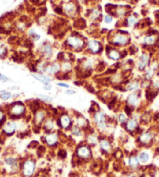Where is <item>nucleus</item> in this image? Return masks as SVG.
<instances>
[{"mask_svg": "<svg viewBox=\"0 0 159 177\" xmlns=\"http://www.w3.org/2000/svg\"><path fill=\"white\" fill-rule=\"evenodd\" d=\"M87 40L88 39L79 31H71L65 37L62 43V47L65 51H70L72 53H84L86 50Z\"/></svg>", "mask_w": 159, "mask_h": 177, "instance_id": "obj_1", "label": "nucleus"}, {"mask_svg": "<svg viewBox=\"0 0 159 177\" xmlns=\"http://www.w3.org/2000/svg\"><path fill=\"white\" fill-rule=\"evenodd\" d=\"M105 38L107 44L120 49L127 48L131 44V37L129 33L123 29H115L107 33Z\"/></svg>", "mask_w": 159, "mask_h": 177, "instance_id": "obj_2", "label": "nucleus"}, {"mask_svg": "<svg viewBox=\"0 0 159 177\" xmlns=\"http://www.w3.org/2000/svg\"><path fill=\"white\" fill-rule=\"evenodd\" d=\"M93 156L92 146L85 142H81L77 145L74 152V160L75 165L80 166L86 162L92 160Z\"/></svg>", "mask_w": 159, "mask_h": 177, "instance_id": "obj_3", "label": "nucleus"}, {"mask_svg": "<svg viewBox=\"0 0 159 177\" xmlns=\"http://www.w3.org/2000/svg\"><path fill=\"white\" fill-rule=\"evenodd\" d=\"M32 115H32V124H33L32 131L34 133H40L42 132V125L46 120V119L51 115L50 110L49 109V107L44 105Z\"/></svg>", "mask_w": 159, "mask_h": 177, "instance_id": "obj_4", "label": "nucleus"}, {"mask_svg": "<svg viewBox=\"0 0 159 177\" xmlns=\"http://www.w3.org/2000/svg\"><path fill=\"white\" fill-rule=\"evenodd\" d=\"M63 16L68 19L75 20L81 16L82 5H79L76 0H66L62 2Z\"/></svg>", "mask_w": 159, "mask_h": 177, "instance_id": "obj_5", "label": "nucleus"}, {"mask_svg": "<svg viewBox=\"0 0 159 177\" xmlns=\"http://www.w3.org/2000/svg\"><path fill=\"white\" fill-rule=\"evenodd\" d=\"M157 135V129L144 130L136 137V144L139 148H151L155 142Z\"/></svg>", "mask_w": 159, "mask_h": 177, "instance_id": "obj_6", "label": "nucleus"}, {"mask_svg": "<svg viewBox=\"0 0 159 177\" xmlns=\"http://www.w3.org/2000/svg\"><path fill=\"white\" fill-rule=\"evenodd\" d=\"M27 105L22 101H16L9 105L7 112L11 119H25L27 116Z\"/></svg>", "mask_w": 159, "mask_h": 177, "instance_id": "obj_7", "label": "nucleus"}, {"mask_svg": "<svg viewBox=\"0 0 159 177\" xmlns=\"http://www.w3.org/2000/svg\"><path fill=\"white\" fill-rule=\"evenodd\" d=\"M94 126L97 129L100 134H104L109 128V116H107L102 111L99 110L96 112L91 114Z\"/></svg>", "mask_w": 159, "mask_h": 177, "instance_id": "obj_8", "label": "nucleus"}, {"mask_svg": "<svg viewBox=\"0 0 159 177\" xmlns=\"http://www.w3.org/2000/svg\"><path fill=\"white\" fill-rule=\"evenodd\" d=\"M105 50V46L103 43L98 38L92 37L88 39L86 41V50L84 53H86L88 56H97L100 55L102 52Z\"/></svg>", "mask_w": 159, "mask_h": 177, "instance_id": "obj_9", "label": "nucleus"}, {"mask_svg": "<svg viewBox=\"0 0 159 177\" xmlns=\"http://www.w3.org/2000/svg\"><path fill=\"white\" fill-rule=\"evenodd\" d=\"M104 51L105 53V56L109 60L115 62H120L121 60H124L127 56L129 55L127 48L120 49L113 47L109 44H105Z\"/></svg>", "mask_w": 159, "mask_h": 177, "instance_id": "obj_10", "label": "nucleus"}, {"mask_svg": "<svg viewBox=\"0 0 159 177\" xmlns=\"http://www.w3.org/2000/svg\"><path fill=\"white\" fill-rule=\"evenodd\" d=\"M56 120H57L58 129L63 132L70 131L71 128L74 125L73 116L65 110H64L63 112L59 111V114L56 118Z\"/></svg>", "mask_w": 159, "mask_h": 177, "instance_id": "obj_11", "label": "nucleus"}, {"mask_svg": "<svg viewBox=\"0 0 159 177\" xmlns=\"http://www.w3.org/2000/svg\"><path fill=\"white\" fill-rule=\"evenodd\" d=\"M85 16L92 24H99L103 19L102 8L99 4L87 7Z\"/></svg>", "mask_w": 159, "mask_h": 177, "instance_id": "obj_12", "label": "nucleus"}, {"mask_svg": "<svg viewBox=\"0 0 159 177\" xmlns=\"http://www.w3.org/2000/svg\"><path fill=\"white\" fill-rule=\"evenodd\" d=\"M125 104L138 112L142 108V90L139 89L136 91L131 92L127 95Z\"/></svg>", "mask_w": 159, "mask_h": 177, "instance_id": "obj_13", "label": "nucleus"}, {"mask_svg": "<svg viewBox=\"0 0 159 177\" xmlns=\"http://www.w3.org/2000/svg\"><path fill=\"white\" fill-rule=\"evenodd\" d=\"M151 52L147 50H143L135 62V66L137 70L140 72H144L149 67L151 63Z\"/></svg>", "mask_w": 159, "mask_h": 177, "instance_id": "obj_14", "label": "nucleus"}, {"mask_svg": "<svg viewBox=\"0 0 159 177\" xmlns=\"http://www.w3.org/2000/svg\"><path fill=\"white\" fill-rule=\"evenodd\" d=\"M24 177H32L34 175L37 169V162L34 158L28 157L23 161L20 167Z\"/></svg>", "mask_w": 159, "mask_h": 177, "instance_id": "obj_15", "label": "nucleus"}, {"mask_svg": "<svg viewBox=\"0 0 159 177\" xmlns=\"http://www.w3.org/2000/svg\"><path fill=\"white\" fill-rule=\"evenodd\" d=\"M139 115H138V112H136L135 111V112L133 114L131 117H129L127 122L123 126L125 132H127L129 135L134 136V137L136 131L138 129L140 126H141V124H140Z\"/></svg>", "mask_w": 159, "mask_h": 177, "instance_id": "obj_16", "label": "nucleus"}, {"mask_svg": "<svg viewBox=\"0 0 159 177\" xmlns=\"http://www.w3.org/2000/svg\"><path fill=\"white\" fill-rule=\"evenodd\" d=\"M37 55L39 58L50 61L54 55V47L49 41L44 42L37 50Z\"/></svg>", "mask_w": 159, "mask_h": 177, "instance_id": "obj_17", "label": "nucleus"}, {"mask_svg": "<svg viewBox=\"0 0 159 177\" xmlns=\"http://www.w3.org/2000/svg\"><path fill=\"white\" fill-rule=\"evenodd\" d=\"M43 143L50 149H55L58 147L60 144V137H59L58 130L54 132L44 133V135L41 138Z\"/></svg>", "mask_w": 159, "mask_h": 177, "instance_id": "obj_18", "label": "nucleus"}, {"mask_svg": "<svg viewBox=\"0 0 159 177\" xmlns=\"http://www.w3.org/2000/svg\"><path fill=\"white\" fill-rule=\"evenodd\" d=\"M140 22L139 16L135 12H132L127 16L124 19L119 20V23H116L117 29L121 28H134L135 29Z\"/></svg>", "mask_w": 159, "mask_h": 177, "instance_id": "obj_19", "label": "nucleus"}, {"mask_svg": "<svg viewBox=\"0 0 159 177\" xmlns=\"http://www.w3.org/2000/svg\"><path fill=\"white\" fill-rule=\"evenodd\" d=\"M99 150L102 155H112L113 153V141L110 138L106 137L105 135H99Z\"/></svg>", "mask_w": 159, "mask_h": 177, "instance_id": "obj_20", "label": "nucleus"}, {"mask_svg": "<svg viewBox=\"0 0 159 177\" xmlns=\"http://www.w3.org/2000/svg\"><path fill=\"white\" fill-rule=\"evenodd\" d=\"M157 43V36L155 34V31L150 30L147 31L141 40V47L143 50H149L150 48L154 47Z\"/></svg>", "mask_w": 159, "mask_h": 177, "instance_id": "obj_21", "label": "nucleus"}, {"mask_svg": "<svg viewBox=\"0 0 159 177\" xmlns=\"http://www.w3.org/2000/svg\"><path fill=\"white\" fill-rule=\"evenodd\" d=\"M61 72V63L57 61V60H54V61H49L47 63V66H46L45 69L44 70V74H47V75L52 77L54 76L56 77Z\"/></svg>", "mask_w": 159, "mask_h": 177, "instance_id": "obj_22", "label": "nucleus"}, {"mask_svg": "<svg viewBox=\"0 0 159 177\" xmlns=\"http://www.w3.org/2000/svg\"><path fill=\"white\" fill-rule=\"evenodd\" d=\"M42 132H44V133H48V132H54V131L59 130L58 127H57V120L56 118L53 115H49L48 117L44 121L43 125H42Z\"/></svg>", "mask_w": 159, "mask_h": 177, "instance_id": "obj_23", "label": "nucleus"}, {"mask_svg": "<svg viewBox=\"0 0 159 177\" xmlns=\"http://www.w3.org/2000/svg\"><path fill=\"white\" fill-rule=\"evenodd\" d=\"M73 119H74V124L77 125L80 128L83 129V131L86 130L91 127V125L89 124V121L85 116H83L82 114L79 113V112H73Z\"/></svg>", "mask_w": 159, "mask_h": 177, "instance_id": "obj_24", "label": "nucleus"}, {"mask_svg": "<svg viewBox=\"0 0 159 177\" xmlns=\"http://www.w3.org/2000/svg\"><path fill=\"white\" fill-rule=\"evenodd\" d=\"M141 79L131 78L126 80L124 84V87L125 92L136 91L141 89Z\"/></svg>", "mask_w": 159, "mask_h": 177, "instance_id": "obj_25", "label": "nucleus"}, {"mask_svg": "<svg viewBox=\"0 0 159 177\" xmlns=\"http://www.w3.org/2000/svg\"><path fill=\"white\" fill-rule=\"evenodd\" d=\"M96 94H97L98 98L106 104L109 103V101L113 97L116 96L115 93L113 91H111L109 89H102V90H97Z\"/></svg>", "mask_w": 159, "mask_h": 177, "instance_id": "obj_26", "label": "nucleus"}, {"mask_svg": "<svg viewBox=\"0 0 159 177\" xmlns=\"http://www.w3.org/2000/svg\"><path fill=\"white\" fill-rule=\"evenodd\" d=\"M127 165H128V167L131 170L135 171L141 169V164L138 160L137 154L133 153V152L130 154L128 156V159H127Z\"/></svg>", "mask_w": 159, "mask_h": 177, "instance_id": "obj_27", "label": "nucleus"}, {"mask_svg": "<svg viewBox=\"0 0 159 177\" xmlns=\"http://www.w3.org/2000/svg\"><path fill=\"white\" fill-rule=\"evenodd\" d=\"M154 114L151 111H142L139 115L140 124L141 126H147L152 122Z\"/></svg>", "mask_w": 159, "mask_h": 177, "instance_id": "obj_28", "label": "nucleus"}, {"mask_svg": "<svg viewBox=\"0 0 159 177\" xmlns=\"http://www.w3.org/2000/svg\"><path fill=\"white\" fill-rule=\"evenodd\" d=\"M17 125L13 120L6 122L2 126V132L7 136L13 135L17 132Z\"/></svg>", "mask_w": 159, "mask_h": 177, "instance_id": "obj_29", "label": "nucleus"}, {"mask_svg": "<svg viewBox=\"0 0 159 177\" xmlns=\"http://www.w3.org/2000/svg\"><path fill=\"white\" fill-rule=\"evenodd\" d=\"M72 26H73V28L75 29V30H77V31L86 30L87 29V20L84 17L80 16L79 18L73 20Z\"/></svg>", "mask_w": 159, "mask_h": 177, "instance_id": "obj_30", "label": "nucleus"}, {"mask_svg": "<svg viewBox=\"0 0 159 177\" xmlns=\"http://www.w3.org/2000/svg\"><path fill=\"white\" fill-rule=\"evenodd\" d=\"M31 75L34 79L38 80L39 82H40L44 85V84H50L52 82L51 77H50V76L47 75L45 74H42V73H33Z\"/></svg>", "mask_w": 159, "mask_h": 177, "instance_id": "obj_31", "label": "nucleus"}, {"mask_svg": "<svg viewBox=\"0 0 159 177\" xmlns=\"http://www.w3.org/2000/svg\"><path fill=\"white\" fill-rule=\"evenodd\" d=\"M61 68L62 74H72L75 69L74 63L72 61H62L61 62Z\"/></svg>", "mask_w": 159, "mask_h": 177, "instance_id": "obj_32", "label": "nucleus"}, {"mask_svg": "<svg viewBox=\"0 0 159 177\" xmlns=\"http://www.w3.org/2000/svg\"><path fill=\"white\" fill-rule=\"evenodd\" d=\"M85 141L90 146L94 147L99 144V135L95 134V132L85 136Z\"/></svg>", "mask_w": 159, "mask_h": 177, "instance_id": "obj_33", "label": "nucleus"}, {"mask_svg": "<svg viewBox=\"0 0 159 177\" xmlns=\"http://www.w3.org/2000/svg\"><path fill=\"white\" fill-rule=\"evenodd\" d=\"M69 132H71L72 136L75 138H78V139H81V138H83L86 136L83 129L79 127V126H78L77 125H76V124H74L73 126H72Z\"/></svg>", "mask_w": 159, "mask_h": 177, "instance_id": "obj_34", "label": "nucleus"}, {"mask_svg": "<svg viewBox=\"0 0 159 177\" xmlns=\"http://www.w3.org/2000/svg\"><path fill=\"white\" fill-rule=\"evenodd\" d=\"M137 156L138 158V160L141 162V165H144V164H147L151 160V154L147 151L143 150L141 152H137Z\"/></svg>", "mask_w": 159, "mask_h": 177, "instance_id": "obj_35", "label": "nucleus"}, {"mask_svg": "<svg viewBox=\"0 0 159 177\" xmlns=\"http://www.w3.org/2000/svg\"><path fill=\"white\" fill-rule=\"evenodd\" d=\"M157 93H158V92L153 90L151 87H150L149 88L146 89L144 95H145V98H146V100H147V101H149V102L152 101L155 98Z\"/></svg>", "mask_w": 159, "mask_h": 177, "instance_id": "obj_36", "label": "nucleus"}, {"mask_svg": "<svg viewBox=\"0 0 159 177\" xmlns=\"http://www.w3.org/2000/svg\"><path fill=\"white\" fill-rule=\"evenodd\" d=\"M5 163L12 169H17L19 168L18 161L13 157H7L5 159Z\"/></svg>", "mask_w": 159, "mask_h": 177, "instance_id": "obj_37", "label": "nucleus"}, {"mask_svg": "<svg viewBox=\"0 0 159 177\" xmlns=\"http://www.w3.org/2000/svg\"><path fill=\"white\" fill-rule=\"evenodd\" d=\"M129 119V116L127 115V114L123 111V112H120L118 113L117 116H116V121H117L118 123L121 126H124V124L127 122V121Z\"/></svg>", "mask_w": 159, "mask_h": 177, "instance_id": "obj_38", "label": "nucleus"}, {"mask_svg": "<svg viewBox=\"0 0 159 177\" xmlns=\"http://www.w3.org/2000/svg\"><path fill=\"white\" fill-rule=\"evenodd\" d=\"M106 70L107 69H106V64H105V62L103 60H99V61L98 62L96 66H95V71L96 73H99V74H103Z\"/></svg>", "mask_w": 159, "mask_h": 177, "instance_id": "obj_39", "label": "nucleus"}, {"mask_svg": "<svg viewBox=\"0 0 159 177\" xmlns=\"http://www.w3.org/2000/svg\"><path fill=\"white\" fill-rule=\"evenodd\" d=\"M28 36L32 41H38L40 39V36L35 31L34 28H30L28 30Z\"/></svg>", "mask_w": 159, "mask_h": 177, "instance_id": "obj_40", "label": "nucleus"}, {"mask_svg": "<svg viewBox=\"0 0 159 177\" xmlns=\"http://www.w3.org/2000/svg\"><path fill=\"white\" fill-rule=\"evenodd\" d=\"M47 152V146L45 145H40L37 148V156L38 158L43 157Z\"/></svg>", "mask_w": 159, "mask_h": 177, "instance_id": "obj_41", "label": "nucleus"}, {"mask_svg": "<svg viewBox=\"0 0 159 177\" xmlns=\"http://www.w3.org/2000/svg\"><path fill=\"white\" fill-rule=\"evenodd\" d=\"M127 51H128V54L131 56L137 55L138 51H139V48L137 46H136L135 44H131L129 47L127 48Z\"/></svg>", "mask_w": 159, "mask_h": 177, "instance_id": "obj_42", "label": "nucleus"}, {"mask_svg": "<svg viewBox=\"0 0 159 177\" xmlns=\"http://www.w3.org/2000/svg\"><path fill=\"white\" fill-rule=\"evenodd\" d=\"M67 155L68 152L67 150L65 149H64V148H59L57 149V156L60 159H65L67 158Z\"/></svg>", "mask_w": 159, "mask_h": 177, "instance_id": "obj_43", "label": "nucleus"}, {"mask_svg": "<svg viewBox=\"0 0 159 177\" xmlns=\"http://www.w3.org/2000/svg\"><path fill=\"white\" fill-rule=\"evenodd\" d=\"M99 110H100V108H99V104H98L96 102L92 101V104H91V106H90V108H89V114L91 115V114L94 113V112H98V111H99Z\"/></svg>", "mask_w": 159, "mask_h": 177, "instance_id": "obj_44", "label": "nucleus"}, {"mask_svg": "<svg viewBox=\"0 0 159 177\" xmlns=\"http://www.w3.org/2000/svg\"><path fill=\"white\" fill-rule=\"evenodd\" d=\"M37 97H38V99H40L43 102L50 103V102H51L53 101V98L50 96L45 95V94H37Z\"/></svg>", "mask_w": 159, "mask_h": 177, "instance_id": "obj_45", "label": "nucleus"}, {"mask_svg": "<svg viewBox=\"0 0 159 177\" xmlns=\"http://www.w3.org/2000/svg\"><path fill=\"white\" fill-rule=\"evenodd\" d=\"M84 87H85L88 91L90 92V93H92V94H96V92H97V90H95L94 86L92 85V84H89V83H85V84H84Z\"/></svg>", "mask_w": 159, "mask_h": 177, "instance_id": "obj_46", "label": "nucleus"}, {"mask_svg": "<svg viewBox=\"0 0 159 177\" xmlns=\"http://www.w3.org/2000/svg\"><path fill=\"white\" fill-rule=\"evenodd\" d=\"M151 87L153 90H156L157 92H159V78L156 79V80H152Z\"/></svg>", "mask_w": 159, "mask_h": 177, "instance_id": "obj_47", "label": "nucleus"}, {"mask_svg": "<svg viewBox=\"0 0 159 177\" xmlns=\"http://www.w3.org/2000/svg\"><path fill=\"white\" fill-rule=\"evenodd\" d=\"M113 16H112L111 15H109V14H106V15L103 16V21L106 24H110L113 21Z\"/></svg>", "mask_w": 159, "mask_h": 177, "instance_id": "obj_48", "label": "nucleus"}, {"mask_svg": "<svg viewBox=\"0 0 159 177\" xmlns=\"http://www.w3.org/2000/svg\"><path fill=\"white\" fill-rule=\"evenodd\" d=\"M6 115L4 111L0 110V126H2L6 123Z\"/></svg>", "mask_w": 159, "mask_h": 177, "instance_id": "obj_49", "label": "nucleus"}, {"mask_svg": "<svg viewBox=\"0 0 159 177\" xmlns=\"http://www.w3.org/2000/svg\"><path fill=\"white\" fill-rule=\"evenodd\" d=\"M40 145V143H39L37 141H32L28 145V149H37V148Z\"/></svg>", "mask_w": 159, "mask_h": 177, "instance_id": "obj_50", "label": "nucleus"}, {"mask_svg": "<svg viewBox=\"0 0 159 177\" xmlns=\"http://www.w3.org/2000/svg\"><path fill=\"white\" fill-rule=\"evenodd\" d=\"M0 97L2 100H8V99H9L11 97V94L8 91H3L0 94Z\"/></svg>", "mask_w": 159, "mask_h": 177, "instance_id": "obj_51", "label": "nucleus"}, {"mask_svg": "<svg viewBox=\"0 0 159 177\" xmlns=\"http://www.w3.org/2000/svg\"><path fill=\"white\" fill-rule=\"evenodd\" d=\"M7 54V50L5 47L0 46V58H5Z\"/></svg>", "mask_w": 159, "mask_h": 177, "instance_id": "obj_52", "label": "nucleus"}, {"mask_svg": "<svg viewBox=\"0 0 159 177\" xmlns=\"http://www.w3.org/2000/svg\"><path fill=\"white\" fill-rule=\"evenodd\" d=\"M57 85L58 86V87H64V88H67V89H69V87H70V85L68 84H66V83H64V82H58L57 84Z\"/></svg>", "mask_w": 159, "mask_h": 177, "instance_id": "obj_53", "label": "nucleus"}, {"mask_svg": "<svg viewBox=\"0 0 159 177\" xmlns=\"http://www.w3.org/2000/svg\"><path fill=\"white\" fill-rule=\"evenodd\" d=\"M0 80L2 82H6L9 80V78L8 77H6L5 75H3V74H0Z\"/></svg>", "mask_w": 159, "mask_h": 177, "instance_id": "obj_54", "label": "nucleus"}, {"mask_svg": "<svg viewBox=\"0 0 159 177\" xmlns=\"http://www.w3.org/2000/svg\"><path fill=\"white\" fill-rule=\"evenodd\" d=\"M43 88L45 90H50L52 89V85L50 84H44V85L43 86Z\"/></svg>", "mask_w": 159, "mask_h": 177, "instance_id": "obj_55", "label": "nucleus"}, {"mask_svg": "<svg viewBox=\"0 0 159 177\" xmlns=\"http://www.w3.org/2000/svg\"><path fill=\"white\" fill-rule=\"evenodd\" d=\"M65 94H68V95H74L76 94V91L73 90H71V89H67V90L65 91Z\"/></svg>", "mask_w": 159, "mask_h": 177, "instance_id": "obj_56", "label": "nucleus"}, {"mask_svg": "<svg viewBox=\"0 0 159 177\" xmlns=\"http://www.w3.org/2000/svg\"><path fill=\"white\" fill-rule=\"evenodd\" d=\"M113 2H124V0H112Z\"/></svg>", "mask_w": 159, "mask_h": 177, "instance_id": "obj_57", "label": "nucleus"}, {"mask_svg": "<svg viewBox=\"0 0 159 177\" xmlns=\"http://www.w3.org/2000/svg\"><path fill=\"white\" fill-rule=\"evenodd\" d=\"M157 133L159 134V126H158V127L157 128Z\"/></svg>", "mask_w": 159, "mask_h": 177, "instance_id": "obj_58", "label": "nucleus"}]
</instances>
